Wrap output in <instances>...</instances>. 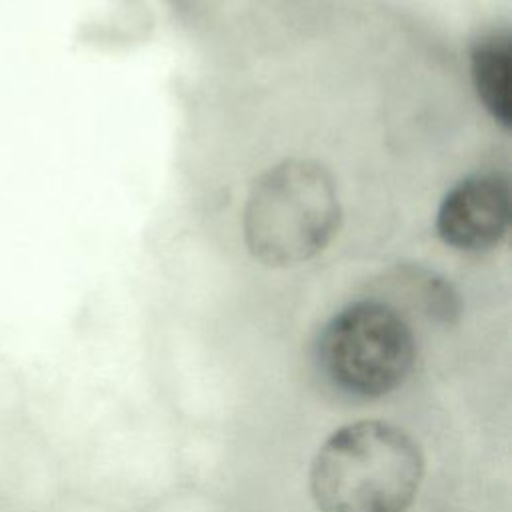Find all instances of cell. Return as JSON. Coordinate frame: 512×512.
Here are the masks:
<instances>
[{
  "label": "cell",
  "instance_id": "3",
  "mask_svg": "<svg viewBox=\"0 0 512 512\" xmlns=\"http://www.w3.org/2000/svg\"><path fill=\"white\" fill-rule=\"evenodd\" d=\"M318 358L340 390L358 398H380L410 376L416 340L398 310L384 302L360 300L324 326Z\"/></svg>",
  "mask_w": 512,
  "mask_h": 512
},
{
  "label": "cell",
  "instance_id": "1",
  "mask_svg": "<svg viewBox=\"0 0 512 512\" xmlns=\"http://www.w3.org/2000/svg\"><path fill=\"white\" fill-rule=\"evenodd\" d=\"M424 478L418 442L382 420L332 432L310 466V494L320 512H406Z\"/></svg>",
  "mask_w": 512,
  "mask_h": 512
},
{
  "label": "cell",
  "instance_id": "2",
  "mask_svg": "<svg viewBox=\"0 0 512 512\" xmlns=\"http://www.w3.org/2000/svg\"><path fill=\"white\" fill-rule=\"evenodd\" d=\"M338 200L328 174L290 160L264 174L246 206V238L268 264H298L326 246L336 230Z\"/></svg>",
  "mask_w": 512,
  "mask_h": 512
},
{
  "label": "cell",
  "instance_id": "5",
  "mask_svg": "<svg viewBox=\"0 0 512 512\" xmlns=\"http://www.w3.org/2000/svg\"><path fill=\"white\" fill-rule=\"evenodd\" d=\"M510 40L492 36L482 40L472 52V80L484 108L500 124H510Z\"/></svg>",
  "mask_w": 512,
  "mask_h": 512
},
{
  "label": "cell",
  "instance_id": "4",
  "mask_svg": "<svg viewBox=\"0 0 512 512\" xmlns=\"http://www.w3.org/2000/svg\"><path fill=\"white\" fill-rule=\"evenodd\" d=\"M510 222V188L500 174H474L458 182L442 200L436 228L458 250L478 252L494 246Z\"/></svg>",
  "mask_w": 512,
  "mask_h": 512
}]
</instances>
